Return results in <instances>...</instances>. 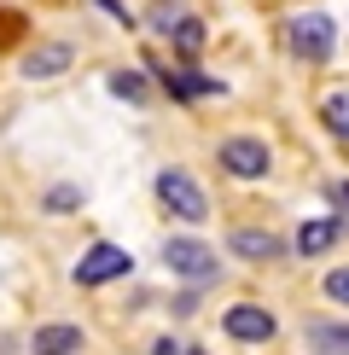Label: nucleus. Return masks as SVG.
<instances>
[{"mask_svg": "<svg viewBox=\"0 0 349 355\" xmlns=\"http://www.w3.org/2000/svg\"><path fill=\"white\" fill-rule=\"evenodd\" d=\"M320 123H326L338 140H349V94H326V105H320Z\"/></svg>", "mask_w": 349, "mask_h": 355, "instance_id": "13", "label": "nucleus"}, {"mask_svg": "<svg viewBox=\"0 0 349 355\" xmlns=\"http://www.w3.org/2000/svg\"><path fill=\"white\" fill-rule=\"evenodd\" d=\"M111 94L128 99V105H145V76H140V70H116V76H111Z\"/></svg>", "mask_w": 349, "mask_h": 355, "instance_id": "15", "label": "nucleus"}, {"mask_svg": "<svg viewBox=\"0 0 349 355\" xmlns=\"http://www.w3.org/2000/svg\"><path fill=\"white\" fill-rule=\"evenodd\" d=\"M227 250L244 262H280L285 257V239L280 233H262V227H233L227 233Z\"/></svg>", "mask_w": 349, "mask_h": 355, "instance_id": "7", "label": "nucleus"}, {"mask_svg": "<svg viewBox=\"0 0 349 355\" xmlns=\"http://www.w3.org/2000/svg\"><path fill=\"white\" fill-rule=\"evenodd\" d=\"M285 35H291V53L309 58V64H326L332 47H338V35H332V18H326V12H303V18H291Z\"/></svg>", "mask_w": 349, "mask_h": 355, "instance_id": "1", "label": "nucleus"}, {"mask_svg": "<svg viewBox=\"0 0 349 355\" xmlns=\"http://www.w3.org/2000/svg\"><path fill=\"white\" fill-rule=\"evenodd\" d=\"M29 355H82V327H70V320L35 327V338H29Z\"/></svg>", "mask_w": 349, "mask_h": 355, "instance_id": "9", "label": "nucleus"}, {"mask_svg": "<svg viewBox=\"0 0 349 355\" xmlns=\"http://www.w3.org/2000/svg\"><path fill=\"white\" fill-rule=\"evenodd\" d=\"M70 58H76V47H70V41H41V47L24 58V76H29V82L64 76V70H70Z\"/></svg>", "mask_w": 349, "mask_h": 355, "instance_id": "8", "label": "nucleus"}, {"mask_svg": "<svg viewBox=\"0 0 349 355\" xmlns=\"http://www.w3.org/2000/svg\"><path fill=\"white\" fill-rule=\"evenodd\" d=\"M268 146L262 140H251V135H233V140H222V169L227 175H239V181H262L268 175Z\"/></svg>", "mask_w": 349, "mask_h": 355, "instance_id": "4", "label": "nucleus"}, {"mask_svg": "<svg viewBox=\"0 0 349 355\" xmlns=\"http://www.w3.org/2000/svg\"><path fill=\"white\" fill-rule=\"evenodd\" d=\"M174 18H181V6H174V0H152V12H145V24H152V29H169Z\"/></svg>", "mask_w": 349, "mask_h": 355, "instance_id": "17", "label": "nucleus"}, {"mask_svg": "<svg viewBox=\"0 0 349 355\" xmlns=\"http://www.w3.org/2000/svg\"><path fill=\"white\" fill-rule=\"evenodd\" d=\"M163 262H169V274H181V279H215V250L210 245H198V239H169L163 245Z\"/></svg>", "mask_w": 349, "mask_h": 355, "instance_id": "5", "label": "nucleus"}, {"mask_svg": "<svg viewBox=\"0 0 349 355\" xmlns=\"http://www.w3.org/2000/svg\"><path fill=\"white\" fill-rule=\"evenodd\" d=\"M326 297L349 309V268H332V274H326Z\"/></svg>", "mask_w": 349, "mask_h": 355, "instance_id": "18", "label": "nucleus"}, {"mask_svg": "<svg viewBox=\"0 0 349 355\" xmlns=\"http://www.w3.org/2000/svg\"><path fill=\"white\" fill-rule=\"evenodd\" d=\"M332 198H338L343 210H349V181H332Z\"/></svg>", "mask_w": 349, "mask_h": 355, "instance_id": "20", "label": "nucleus"}, {"mask_svg": "<svg viewBox=\"0 0 349 355\" xmlns=\"http://www.w3.org/2000/svg\"><path fill=\"white\" fill-rule=\"evenodd\" d=\"M309 344L320 355H349V327H309Z\"/></svg>", "mask_w": 349, "mask_h": 355, "instance_id": "14", "label": "nucleus"}, {"mask_svg": "<svg viewBox=\"0 0 349 355\" xmlns=\"http://www.w3.org/2000/svg\"><path fill=\"white\" fill-rule=\"evenodd\" d=\"M222 327H227V338H239V344H268V338L280 332V320H274L262 303H233L222 315Z\"/></svg>", "mask_w": 349, "mask_h": 355, "instance_id": "6", "label": "nucleus"}, {"mask_svg": "<svg viewBox=\"0 0 349 355\" xmlns=\"http://www.w3.org/2000/svg\"><path fill=\"white\" fill-rule=\"evenodd\" d=\"M163 35L174 41V53H181V58H198V53H204V24H198V18H186V12L163 29Z\"/></svg>", "mask_w": 349, "mask_h": 355, "instance_id": "12", "label": "nucleus"}, {"mask_svg": "<svg viewBox=\"0 0 349 355\" xmlns=\"http://www.w3.org/2000/svg\"><path fill=\"white\" fill-rule=\"evenodd\" d=\"M163 87H169L174 99H215V94H222V82L198 76V70H163Z\"/></svg>", "mask_w": 349, "mask_h": 355, "instance_id": "10", "label": "nucleus"}, {"mask_svg": "<svg viewBox=\"0 0 349 355\" xmlns=\"http://www.w3.org/2000/svg\"><path fill=\"white\" fill-rule=\"evenodd\" d=\"M76 204H82V187H53V192H47V210H53V216L76 210Z\"/></svg>", "mask_w": 349, "mask_h": 355, "instance_id": "16", "label": "nucleus"}, {"mask_svg": "<svg viewBox=\"0 0 349 355\" xmlns=\"http://www.w3.org/2000/svg\"><path fill=\"white\" fill-rule=\"evenodd\" d=\"M99 6H105V12H111V18H116V24H134V12H128V6H123V0H99Z\"/></svg>", "mask_w": 349, "mask_h": 355, "instance_id": "19", "label": "nucleus"}, {"mask_svg": "<svg viewBox=\"0 0 349 355\" xmlns=\"http://www.w3.org/2000/svg\"><path fill=\"white\" fill-rule=\"evenodd\" d=\"M128 268H134V257H128L123 245H93V250H82V262H76V286H111V279H123Z\"/></svg>", "mask_w": 349, "mask_h": 355, "instance_id": "3", "label": "nucleus"}, {"mask_svg": "<svg viewBox=\"0 0 349 355\" xmlns=\"http://www.w3.org/2000/svg\"><path fill=\"white\" fill-rule=\"evenodd\" d=\"M338 221H332V216H320V221H303V227H297V257H320V250H332V245H338Z\"/></svg>", "mask_w": 349, "mask_h": 355, "instance_id": "11", "label": "nucleus"}, {"mask_svg": "<svg viewBox=\"0 0 349 355\" xmlns=\"http://www.w3.org/2000/svg\"><path fill=\"white\" fill-rule=\"evenodd\" d=\"M157 198H163V210L181 216V221H204V216H210V198L198 192V181L186 169H163V175H157Z\"/></svg>", "mask_w": 349, "mask_h": 355, "instance_id": "2", "label": "nucleus"}]
</instances>
